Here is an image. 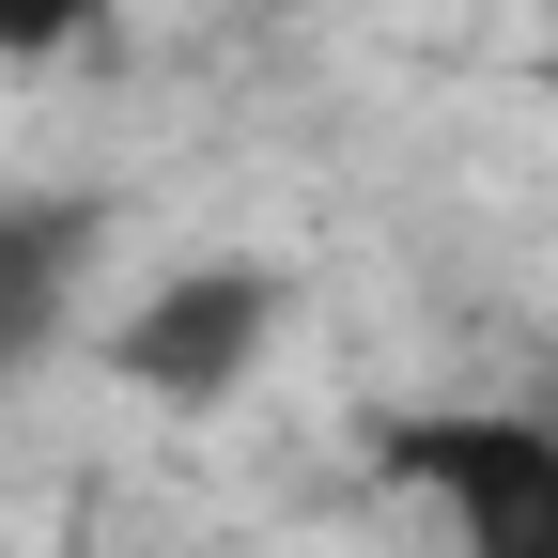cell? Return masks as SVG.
Wrapping results in <instances>:
<instances>
[{
  "instance_id": "3",
  "label": "cell",
  "mask_w": 558,
  "mask_h": 558,
  "mask_svg": "<svg viewBox=\"0 0 558 558\" xmlns=\"http://www.w3.org/2000/svg\"><path fill=\"white\" fill-rule=\"evenodd\" d=\"M94 264H109V202L94 186H0V388L78 341Z\"/></svg>"
},
{
  "instance_id": "1",
  "label": "cell",
  "mask_w": 558,
  "mask_h": 558,
  "mask_svg": "<svg viewBox=\"0 0 558 558\" xmlns=\"http://www.w3.org/2000/svg\"><path fill=\"white\" fill-rule=\"evenodd\" d=\"M373 481L450 558H558V403H373Z\"/></svg>"
},
{
  "instance_id": "5",
  "label": "cell",
  "mask_w": 558,
  "mask_h": 558,
  "mask_svg": "<svg viewBox=\"0 0 558 558\" xmlns=\"http://www.w3.org/2000/svg\"><path fill=\"white\" fill-rule=\"evenodd\" d=\"M543 78H558V62H543Z\"/></svg>"
},
{
  "instance_id": "2",
  "label": "cell",
  "mask_w": 558,
  "mask_h": 558,
  "mask_svg": "<svg viewBox=\"0 0 558 558\" xmlns=\"http://www.w3.org/2000/svg\"><path fill=\"white\" fill-rule=\"evenodd\" d=\"M279 326H295V279L248 264V248H202V264L140 279V295L109 311V373H124L140 403L202 418V403H233V388L279 357Z\"/></svg>"
},
{
  "instance_id": "4",
  "label": "cell",
  "mask_w": 558,
  "mask_h": 558,
  "mask_svg": "<svg viewBox=\"0 0 558 558\" xmlns=\"http://www.w3.org/2000/svg\"><path fill=\"white\" fill-rule=\"evenodd\" d=\"M94 32H109V0H0V62H62Z\"/></svg>"
}]
</instances>
